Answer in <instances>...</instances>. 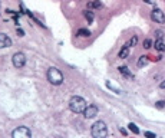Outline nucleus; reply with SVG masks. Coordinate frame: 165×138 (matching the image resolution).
<instances>
[{
  "label": "nucleus",
  "mask_w": 165,
  "mask_h": 138,
  "mask_svg": "<svg viewBox=\"0 0 165 138\" xmlns=\"http://www.w3.org/2000/svg\"><path fill=\"white\" fill-rule=\"evenodd\" d=\"M161 88H162V89H165V79L162 81V82H161Z\"/></svg>",
  "instance_id": "25"
},
{
  "label": "nucleus",
  "mask_w": 165,
  "mask_h": 138,
  "mask_svg": "<svg viewBox=\"0 0 165 138\" xmlns=\"http://www.w3.org/2000/svg\"><path fill=\"white\" fill-rule=\"evenodd\" d=\"M145 3H149V4H152V3H155V0H144Z\"/></svg>",
  "instance_id": "24"
},
{
  "label": "nucleus",
  "mask_w": 165,
  "mask_h": 138,
  "mask_svg": "<svg viewBox=\"0 0 165 138\" xmlns=\"http://www.w3.org/2000/svg\"><path fill=\"white\" fill-rule=\"evenodd\" d=\"M136 43H138V36H132L131 39H129V42H128L129 48H131V46H135Z\"/></svg>",
  "instance_id": "17"
},
{
  "label": "nucleus",
  "mask_w": 165,
  "mask_h": 138,
  "mask_svg": "<svg viewBox=\"0 0 165 138\" xmlns=\"http://www.w3.org/2000/svg\"><path fill=\"white\" fill-rule=\"evenodd\" d=\"M17 34H19V36H25V32H23V30H22V29H19V27H17Z\"/></svg>",
  "instance_id": "22"
},
{
  "label": "nucleus",
  "mask_w": 165,
  "mask_h": 138,
  "mask_svg": "<svg viewBox=\"0 0 165 138\" xmlns=\"http://www.w3.org/2000/svg\"><path fill=\"white\" fill-rule=\"evenodd\" d=\"M98 112H99V109L96 105H88L85 108V111H83V115H85V118L91 120V118H95L98 115Z\"/></svg>",
  "instance_id": "7"
},
{
  "label": "nucleus",
  "mask_w": 165,
  "mask_h": 138,
  "mask_svg": "<svg viewBox=\"0 0 165 138\" xmlns=\"http://www.w3.org/2000/svg\"><path fill=\"white\" fill-rule=\"evenodd\" d=\"M13 138H30L32 137V131L27 128V127H17L16 130H13L12 132Z\"/></svg>",
  "instance_id": "5"
},
{
  "label": "nucleus",
  "mask_w": 165,
  "mask_h": 138,
  "mask_svg": "<svg viewBox=\"0 0 165 138\" xmlns=\"http://www.w3.org/2000/svg\"><path fill=\"white\" fill-rule=\"evenodd\" d=\"M10 46H12V39L6 33H0V49L10 48Z\"/></svg>",
  "instance_id": "8"
},
{
  "label": "nucleus",
  "mask_w": 165,
  "mask_h": 138,
  "mask_svg": "<svg viewBox=\"0 0 165 138\" xmlns=\"http://www.w3.org/2000/svg\"><path fill=\"white\" fill-rule=\"evenodd\" d=\"M151 19L155 23H159V25H164L165 23V15H164V12L159 10V9H154L151 12Z\"/></svg>",
  "instance_id": "6"
},
{
  "label": "nucleus",
  "mask_w": 165,
  "mask_h": 138,
  "mask_svg": "<svg viewBox=\"0 0 165 138\" xmlns=\"http://www.w3.org/2000/svg\"><path fill=\"white\" fill-rule=\"evenodd\" d=\"M142 45H144V49H149L152 46V42H151V39H145Z\"/></svg>",
  "instance_id": "18"
},
{
  "label": "nucleus",
  "mask_w": 165,
  "mask_h": 138,
  "mask_svg": "<svg viewBox=\"0 0 165 138\" xmlns=\"http://www.w3.org/2000/svg\"><path fill=\"white\" fill-rule=\"evenodd\" d=\"M155 49L157 51H159V52H164L165 51V43L162 42V39H157V42H155Z\"/></svg>",
  "instance_id": "12"
},
{
  "label": "nucleus",
  "mask_w": 165,
  "mask_h": 138,
  "mask_svg": "<svg viewBox=\"0 0 165 138\" xmlns=\"http://www.w3.org/2000/svg\"><path fill=\"white\" fill-rule=\"evenodd\" d=\"M145 137H149V138H155V137H157V135H155V134H154V132H149V131H147V132H145Z\"/></svg>",
  "instance_id": "21"
},
{
  "label": "nucleus",
  "mask_w": 165,
  "mask_h": 138,
  "mask_svg": "<svg viewBox=\"0 0 165 138\" xmlns=\"http://www.w3.org/2000/svg\"><path fill=\"white\" fill-rule=\"evenodd\" d=\"M91 134L93 138H103L108 135V128H106V124L103 121H98L92 125V130H91Z\"/></svg>",
  "instance_id": "3"
},
{
  "label": "nucleus",
  "mask_w": 165,
  "mask_h": 138,
  "mask_svg": "<svg viewBox=\"0 0 165 138\" xmlns=\"http://www.w3.org/2000/svg\"><path fill=\"white\" fill-rule=\"evenodd\" d=\"M155 37L157 39H164V32L162 30H157L155 32Z\"/></svg>",
  "instance_id": "20"
},
{
  "label": "nucleus",
  "mask_w": 165,
  "mask_h": 138,
  "mask_svg": "<svg viewBox=\"0 0 165 138\" xmlns=\"http://www.w3.org/2000/svg\"><path fill=\"white\" fill-rule=\"evenodd\" d=\"M100 7H102V4H100V1H99V0L89 1V3H88V9H100Z\"/></svg>",
  "instance_id": "13"
},
{
  "label": "nucleus",
  "mask_w": 165,
  "mask_h": 138,
  "mask_svg": "<svg viewBox=\"0 0 165 138\" xmlns=\"http://www.w3.org/2000/svg\"><path fill=\"white\" fill-rule=\"evenodd\" d=\"M119 131H121L124 135H126V134H128V132H126V130H124V128H119Z\"/></svg>",
  "instance_id": "23"
},
{
  "label": "nucleus",
  "mask_w": 165,
  "mask_h": 138,
  "mask_svg": "<svg viewBox=\"0 0 165 138\" xmlns=\"http://www.w3.org/2000/svg\"><path fill=\"white\" fill-rule=\"evenodd\" d=\"M155 106H157L158 109H164L165 108V101H158V102L155 104Z\"/></svg>",
  "instance_id": "19"
},
{
  "label": "nucleus",
  "mask_w": 165,
  "mask_h": 138,
  "mask_svg": "<svg viewBox=\"0 0 165 138\" xmlns=\"http://www.w3.org/2000/svg\"><path fill=\"white\" fill-rule=\"evenodd\" d=\"M89 34H91V32L88 29H79L78 30V36H81V37H88Z\"/></svg>",
  "instance_id": "15"
},
{
  "label": "nucleus",
  "mask_w": 165,
  "mask_h": 138,
  "mask_svg": "<svg viewBox=\"0 0 165 138\" xmlns=\"http://www.w3.org/2000/svg\"><path fill=\"white\" fill-rule=\"evenodd\" d=\"M128 127H129V130H131L133 134H139V128H138V127H136V125H135L133 122H131V124H129Z\"/></svg>",
  "instance_id": "16"
},
{
  "label": "nucleus",
  "mask_w": 165,
  "mask_h": 138,
  "mask_svg": "<svg viewBox=\"0 0 165 138\" xmlns=\"http://www.w3.org/2000/svg\"><path fill=\"white\" fill-rule=\"evenodd\" d=\"M83 16H85V19L88 20V23H92L93 22V19H95V15H93V12H91V10H85L83 12Z\"/></svg>",
  "instance_id": "11"
},
{
  "label": "nucleus",
  "mask_w": 165,
  "mask_h": 138,
  "mask_svg": "<svg viewBox=\"0 0 165 138\" xmlns=\"http://www.w3.org/2000/svg\"><path fill=\"white\" fill-rule=\"evenodd\" d=\"M118 70H119V72H121V75H124L125 78H128V79H133V73H132V72L126 68V66H119Z\"/></svg>",
  "instance_id": "10"
},
{
  "label": "nucleus",
  "mask_w": 165,
  "mask_h": 138,
  "mask_svg": "<svg viewBox=\"0 0 165 138\" xmlns=\"http://www.w3.org/2000/svg\"><path fill=\"white\" fill-rule=\"evenodd\" d=\"M86 106H88L86 101L83 99L82 96H78V95L72 96L70 101H69V109H70L72 112H75V114H81V112H83Z\"/></svg>",
  "instance_id": "1"
},
{
  "label": "nucleus",
  "mask_w": 165,
  "mask_h": 138,
  "mask_svg": "<svg viewBox=\"0 0 165 138\" xmlns=\"http://www.w3.org/2000/svg\"><path fill=\"white\" fill-rule=\"evenodd\" d=\"M12 62H13V66L17 69L23 68L26 65V55L23 52H16L12 58Z\"/></svg>",
  "instance_id": "4"
},
{
  "label": "nucleus",
  "mask_w": 165,
  "mask_h": 138,
  "mask_svg": "<svg viewBox=\"0 0 165 138\" xmlns=\"http://www.w3.org/2000/svg\"><path fill=\"white\" fill-rule=\"evenodd\" d=\"M147 63H148V56H145V55H144V56H141V58L138 59V66H141V68H142V66H145Z\"/></svg>",
  "instance_id": "14"
},
{
  "label": "nucleus",
  "mask_w": 165,
  "mask_h": 138,
  "mask_svg": "<svg viewBox=\"0 0 165 138\" xmlns=\"http://www.w3.org/2000/svg\"><path fill=\"white\" fill-rule=\"evenodd\" d=\"M128 55H129V45L126 43V45H124V46L121 48V51H119V53H118V58H121V59H126Z\"/></svg>",
  "instance_id": "9"
},
{
  "label": "nucleus",
  "mask_w": 165,
  "mask_h": 138,
  "mask_svg": "<svg viewBox=\"0 0 165 138\" xmlns=\"http://www.w3.org/2000/svg\"><path fill=\"white\" fill-rule=\"evenodd\" d=\"M46 76H48V81H49L52 85L58 86V85H62V84H63V73L58 68H55V66H52V68L48 69Z\"/></svg>",
  "instance_id": "2"
}]
</instances>
